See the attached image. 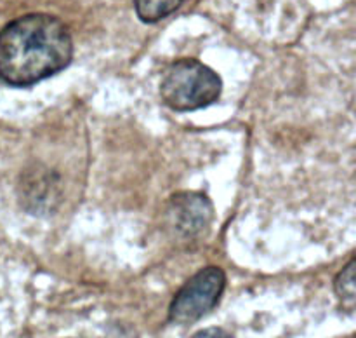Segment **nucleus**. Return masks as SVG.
Here are the masks:
<instances>
[{
	"instance_id": "f257e3e1",
	"label": "nucleus",
	"mask_w": 356,
	"mask_h": 338,
	"mask_svg": "<svg viewBox=\"0 0 356 338\" xmlns=\"http://www.w3.org/2000/svg\"><path fill=\"white\" fill-rule=\"evenodd\" d=\"M73 56V40L61 20L26 14L0 30V80L26 87L61 72Z\"/></svg>"
},
{
	"instance_id": "f03ea898",
	"label": "nucleus",
	"mask_w": 356,
	"mask_h": 338,
	"mask_svg": "<svg viewBox=\"0 0 356 338\" xmlns=\"http://www.w3.org/2000/svg\"><path fill=\"white\" fill-rule=\"evenodd\" d=\"M221 79L197 59H179L163 73L160 94L172 110L188 112L209 107L221 94Z\"/></svg>"
},
{
	"instance_id": "7ed1b4c3",
	"label": "nucleus",
	"mask_w": 356,
	"mask_h": 338,
	"mask_svg": "<svg viewBox=\"0 0 356 338\" xmlns=\"http://www.w3.org/2000/svg\"><path fill=\"white\" fill-rule=\"evenodd\" d=\"M226 275L219 267H205L184 282L169 307V319L176 324H193L207 316L221 300Z\"/></svg>"
},
{
	"instance_id": "20e7f679",
	"label": "nucleus",
	"mask_w": 356,
	"mask_h": 338,
	"mask_svg": "<svg viewBox=\"0 0 356 338\" xmlns=\"http://www.w3.org/2000/svg\"><path fill=\"white\" fill-rule=\"evenodd\" d=\"M169 216L177 232L183 236H197L211 222L212 204L205 195L184 192L172 197Z\"/></svg>"
},
{
	"instance_id": "39448f33",
	"label": "nucleus",
	"mask_w": 356,
	"mask_h": 338,
	"mask_svg": "<svg viewBox=\"0 0 356 338\" xmlns=\"http://www.w3.org/2000/svg\"><path fill=\"white\" fill-rule=\"evenodd\" d=\"M184 2L186 0H134V7L143 21L155 23L179 9Z\"/></svg>"
},
{
	"instance_id": "423d86ee",
	"label": "nucleus",
	"mask_w": 356,
	"mask_h": 338,
	"mask_svg": "<svg viewBox=\"0 0 356 338\" xmlns=\"http://www.w3.org/2000/svg\"><path fill=\"white\" fill-rule=\"evenodd\" d=\"M336 291L344 303H350V305H353L355 296H356L355 260H351L350 263H348L346 267L339 272V275L336 277Z\"/></svg>"
},
{
	"instance_id": "0eeeda50",
	"label": "nucleus",
	"mask_w": 356,
	"mask_h": 338,
	"mask_svg": "<svg viewBox=\"0 0 356 338\" xmlns=\"http://www.w3.org/2000/svg\"><path fill=\"white\" fill-rule=\"evenodd\" d=\"M193 338H233V337L229 333H226L225 330H219V328H207V330H202L198 331V333H195Z\"/></svg>"
}]
</instances>
